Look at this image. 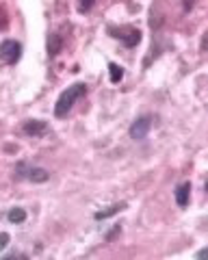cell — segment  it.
Here are the masks:
<instances>
[{
	"mask_svg": "<svg viewBox=\"0 0 208 260\" xmlns=\"http://www.w3.org/2000/svg\"><path fill=\"white\" fill-rule=\"evenodd\" d=\"M85 95H87V85L85 83H74L72 87H67L65 91H61V95L57 98V104H54V117L63 119L72 109H74V104Z\"/></svg>",
	"mask_w": 208,
	"mask_h": 260,
	"instance_id": "cell-1",
	"label": "cell"
},
{
	"mask_svg": "<svg viewBox=\"0 0 208 260\" xmlns=\"http://www.w3.org/2000/svg\"><path fill=\"white\" fill-rule=\"evenodd\" d=\"M13 172H15V178H18V180H26V182H35V184H42V182L50 180V172H48V169L30 165V162H26V160L15 162Z\"/></svg>",
	"mask_w": 208,
	"mask_h": 260,
	"instance_id": "cell-2",
	"label": "cell"
},
{
	"mask_svg": "<svg viewBox=\"0 0 208 260\" xmlns=\"http://www.w3.org/2000/svg\"><path fill=\"white\" fill-rule=\"evenodd\" d=\"M22 59V44L15 39H5L0 44V63L5 65H15Z\"/></svg>",
	"mask_w": 208,
	"mask_h": 260,
	"instance_id": "cell-3",
	"label": "cell"
},
{
	"mask_svg": "<svg viewBox=\"0 0 208 260\" xmlns=\"http://www.w3.org/2000/svg\"><path fill=\"white\" fill-rule=\"evenodd\" d=\"M109 32L113 35L115 39H122V44L126 48H134V46H139L141 42V30L139 28H132V26H124V28H115V26H111Z\"/></svg>",
	"mask_w": 208,
	"mask_h": 260,
	"instance_id": "cell-4",
	"label": "cell"
},
{
	"mask_svg": "<svg viewBox=\"0 0 208 260\" xmlns=\"http://www.w3.org/2000/svg\"><path fill=\"white\" fill-rule=\"evenodd\" d=\"M152 124H154V117L152 115H141L132 121V126H130V139L132 141H143L146 137L150 135V130H152Z\"/></svg>",
	"mask_w": 208,
	"mask_h": 260,
	"instance_id": "cell-5",
	"label": "cell"
},
{
	"mask_svg": "<svg viewBox=\"0 0 208 260\" xmlns=\"http://www.w3.org/2000/svg\"><path fill=\"white\" fill-rule=\"evenodd\" d=\"M174 198H176V204L180 208H187L189 200H191V182H180L174 191Z\"/></svg>",
	"mask_w": 208,
	"mask_h": 260,
	"instance_id": "cell-6",
	"label": "cell"
},
{
	"mask_svg": "<svg viewBox=\"0 0 208 260\" xmlns=\"http://www.w3.org/2000/svg\"><path fill=\"white\" fill-rule=\"evenodd\" d=\"M24 133L28 137H42L48 133V124L42 119H28V121H24Z\"/></svg>",
	"mask_w": 208,
	"mask_h": 260,
	"instance_id": "cell-7",
	"label": "cell"
},
{
	"mask_svg": "<svg viewBox=\"0 0 208 260\" xmlns=\"http://www.w3.org/2000/svg\"><path fill=\"white\" fill-rule=\"evenodd\" d=\"M61 48H63V37L59 35V32H50L48 35V56H57L61 52Z\"/></svg>",
	"mask_w": 208,
	"mask_h": 260,
	"instance_id": "cell-8",
	"label": "cell"
},
{
	"mask_svg": "<svg viewBox=\"0 0 208 260\" xmlns=\"http://www.w3.org/2000/svg\"><path fill=\"white\" fill-rule=\"evenodd\" d=\"M124 208H126V202H117V204L109 206L107 210H98V213L93 215V219H95V221H102V219H109V217H113V215H117V213H122Z\"/></svg>",
	"mask_w": 208,
	"mask_h": 260,
	"instance_id": "cell-9",
	"label": "cell"
},
{
	"mask_svg": "<svg viewBox=\"0 0 208 260\" xmlns=\"http://www.w3.org/2000/svg\"><path fill=\"white\" fill-rule=\"evenodd\" d=\"M26 217H28L26 210L20 208V206H15V208H11L9 213H7V219H9V223H15V225L24 223V221H26Z\"/></svg>",
	"mask_w": 208,
	"mask_h": 260,
	"instance_id": "cell-10",
	"label": "cell"
},
{
	"mask_svg": "<svg viewBox=\"0 0 208 260\" xmlns=\"http://www.w3.org/2000/svg\"><path fill=\"white\" fill-rule=\"evenodd\" d=\"M109 76H111V83H122V78H124V68L122 65H117V63H109Z\"/></svg>",
	"mask_w": 208,
	"mask_h": 260,
	"instance_id": "cell-11",
	"label": "cell"
},
{
	"mask_svg": "<svg viewBox=\"0 0 208 260\" xmlns=\"http://www.w3.org/2000/svg\"><path fill=\"white\" fill-rule=\"evenodd\" d=\"M93 5H95V0H81V3H78V11L87 13V11H91Z\"/></svg>",
	"mask_w": 208,
	"mask_h": 260,
	"instance_id": "cell-12",
	"label": "cell"
},
{
	"mask_svg": "<svg viewBox=\"0 0 208 260\" xmlns=\"http://www.w3.org/2000/svg\"><path fill=\"white\" fill-rule=\"evenodd\" d=\"M9 241H11V237L7 232H0V249H5L7 245H9Z\"/></svg>",
	"mask_w": 208,
	"mask_h": 260,
	"instance_id": "cell-13",
	"label": "cell"
},
{
	"mask_svg": "<svg viewBox=\"0 0 208 260\" xmlns=\"http://www.w3.org/2000/svg\"><path fill=\"white\" fill-rule=\"evenodd\" d=\"M119 232H122V225H115L113 230H111V232H109V234H107V237H104V239H107V241H113V239L117 237Z\"/></svg>",
	"mask_w": 208,
	"mask_h": 260,
	"instance_id": "cell-14",
	"label": "cell"
}]
</instances>
